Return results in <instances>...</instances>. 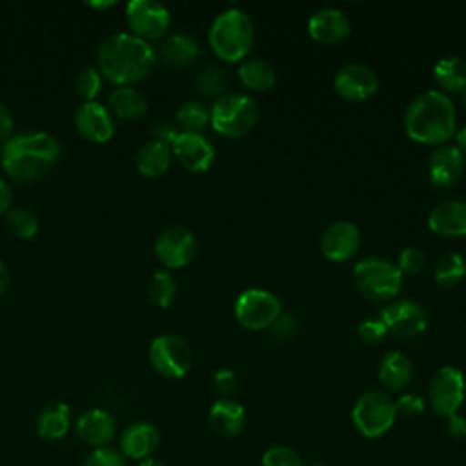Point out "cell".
Returning a JSON list of instances; mask_svg holds the SVG:
<instances>
[{
	"label": "cell",
	"instance_id": "obj_28",
	"mask_svg": "<svg viewBox=\"0 0 466 466\" xmlns=\"http://www.w3.org/2000/svg\"><path fill=\"white\" fill-rule=\"evenodd\" d=\"M171 158H173L171 146L151 138L138 149L135 164H137V169L144 177L157 178V177H162L169 169Z\"/></svg>",
	"mask_w": 466,
	"mask_h": 466
},
{
	"label": "cell",
	"instance_id": "obj_18",
	"mask_svg": "<svg viewBox=\"0 0 466 466\" xmlns=\"http://www.w3.org/2000/svg\"><path fill=\"white\" fill-rule=\"evenodd\" d=\"M464 171V153L457 146H437L428 157V180L435 187L453 186Z\"/></svg>",
	"mask_w": 466,
	"mask_h": 466
},
{
	"label": "cell",
	"instance_id": "obj_2",
	"mask_svg": "<svg viewBox=\"0 0 466 466\" xmlns=\"http://www.w3.org/2000/svg\"><path fill=\"white\" fill-rule=\"evenodd\" d=\"M60 157V142L47 131L13 133L0 147V166L4 173L27 184L46 175Z\"/></svg>",
	"mask_w": 466,
	"mask_h": 466
},
{
	"label": "cell",
	"instance_id": "obj_16",
	"mask_svg": "<svg viewBox=\"0 0 466 466\" xmlns=\"http://www.w3.org/2000/svg\"><path fill=\"white\" fill-rule=\"evenodd\" d=\"M76 131L91 142H107L115 135V116L109 107L98 100H87L78 104L73 115Z\"/></svg>",
	"mask_w": 466,
	"mask_h": 466
},
{
	"label": "cell",
	"instance_id": "obj_51",
	"mask_svg": "<svg viewBox=\"0 0 466 466\" xmlns=\"http://www.w3.org/2000/svg\"><path fill=\"white\" fill-rule=\"evenodd\" d=\"M309 466H329V464H326V462H313V464H309Z\"/></svg>",
	"mask_w": 466,
	"mask_h": 466
},
{
	"label": "cell",
	"instance_id": "obj_27",
	"mask_svg": "<svg viewBox=\"0 0 466 466\" xmlns=\"http://www.w3.org/2000/svg\"><path fill=\"white\" fill-rule=\"evenodd\" d=\"M71 428V408L66 402L46 404L36 417V433L44 441H58Z\"/></svg>",
	"mask_w": 466,
	"mask_h": 466
},
{
	"label": "cell",
	"instance_id": "obj_9",
	"mask_svg": "<svg viewBox=\"0 0 466 466\" xmlns=\"http://www.w3.org/2000/svg\"><path fill=\"white\" fill-rule=\"evenodd\" d=\"M233 313L238 324L248 329H268L282 309L280 300L271 291L249 288L237 297Z\"/></svg>",
	"mask_w": 466,
	"mask_h": 466
},
{
	"label": "cell",
	"instance_id": "obj_48",
	"mask_svg": "<svg viewBox=\"0 0 466 466\" xmlns=\"http://www.w3.org/2000/svg\"><path fill=\"white\" fill-rule=\"evenodd\" d=\"M455 138H457V147H459L462 153H466V126H462V127L457 131Z\"/></svg>",
	"mask_w": 466,
	"mask_h": 466
},
{
	"label": "cell",
	"instance_id": "obj_10",
	"mask_svg": "<svg viewBox=\"0 0 466 466\" xmlns=\"http://www.w3.org/2000/svg\"><path fill=\"white\" fill-rule=\"evenodd\" d=\"M430 406L441 417H451L459 411L464 395H466V380L459 368L442 366L435 371L428 388Z\"/></svg>",
	"mask_w": 466,
	"mask_h": 466
},
{
	"label": "cell",
	"instance_id": "obj_42",
	"mask_svg": "<svg viewBox=\"0 0 466 466\" xmlns=\"http://www.w3.org/2000/svg\"><path fill=\"white\" fill-rule=\"evenodd\" d=\"M237 375L233 370L222 368L213 375V390L220 395V399H229V395L237 390Z\"/></svg>",
	"mask_w": 466,
	"mask_h": 466
},
{
	"label": "cell",
	"instance_id": "obj_23",
	"mask_svg": "<svg viewBox=\"0 0 466 466\" xmlns=\"http://www.w3.org/2000/svg\"><path fill=\"white\" fill-rule=\"evenodd\" d=\"M209 426L222 437L238 435L246 426V410L233 399H218L209 408Z\"/></svg>",
	"mask_w": 466,
	"mask_h": 466
},
{
	"label": "cell",
	"instance_id": "obj_37",
	"mask_svg": "<svg viewBox=\"0 0 466 466\" xmlns=\"http://www.w3.org/2000/svg\"><path fill=\"white\" fill-rule=\"evenodd\" d=\"M262 466H304L300 455L288 446H273L264 451Z\"/></svg>",
	"mask_w": 466,
	"mask_h": 466
},
{
	"label": "cell",
	"instance_id": "obj_8",
	"mask_svg": "<svg viewBox=\"0 0 466 466\" xmlns=\"http://www.w3.org/2000/svg\"><path fill=\"white\" fill-rule=\"evenodd\" d=\"M147 357L153 370L166 379L184 377L193 364V351L189 344L175 333H162L155 337L149 344Z\"/></svg>",
	"mask_w": 466,
	"mask_h": 466
},
{
	"label": "cell",
	"instance_id": "obj_29",
	"mask_svg": "<svg viewBox=\"0 0 466 466\" xmlns=\"http://www.w3.org/2000/svg\"><path fill=\"white\" fill-rule=\"evenodd\" d=\"M433 78L442 93H466V60L455 55L442 56L433 67Z\"/></svg>",
	"mask_w": 466,
	"mask_h": 466
},
{
	"label": "cell",
	"instance_id": "obj_17",
	"mask_svg": "<svg viewBox=\"0 0 466 466\" xmlns=\"http://www.w3.org/2000/svg\"><path fill=\"white\" fill-rule=\"evenodd\" d=\"M359 248L360 231L350 220H335L320 235V251L331 262L350 260Z\"/></svg>",
	"mask_w": 466,
	"mask_h": 466
},
{
	"label": "cell",
	"instance_id": "obj_4",
	"mask_svg": "<svg viewBox=\"0 0 466 466\" xmlns=\"http://www.w3.org/2000/svg\"><path fill=\"white\" fill-rule=\"evenodd\" d=\"M255 42V27L249 15L242 9L222 11L209 27V46L224 62H242Z\"/></svg>",
	"mask_w": 466,
	"mask_h": 466
},
{
	"label": "cell",
	"instance_id": "obj_25",
	"mask_svg": "<svg viewBox=\"0 0 466 466\" xmlns=\"http://www.w3.org/2000/svg\"><path fill=\"white\" fill-rule=\"evenodd\" d=\"M113 116L122 120H138L147 113V98L133 86H116L107 98Z\"/></svg>",
	"mask_w": 466,
	"mask_h": 466
},
{
	"label": "cell",
	"instance_id": "obj_1",
	"mask_svg": "<svg viewBox=\"0 0 466 466\" xmlns=\"http://www.w3.org/2000/svg\"><path fill=\"white\" fill-rule=\"evenodd\" d=\"M155 47L131 31L107 35L96 51L98 71L116 86H133L144 80L155 67Z\"/></svg>",
	"mask_w": 466,
	"mask_h": 466
},
{
	"label": "cell",
	"instance_id": "obj_30",
	"mask_svg": "<svg viewBox=\"0 0 466 466\" xmlns=\"http://www.w3.org/2000/svg\"><path fill=\"white\" fill-rule=\"evenodd\" d=\"M237 75L244 87H248L249 91H258V93L271 89L277 82L275 67L262 58L242 60Z\"/></svg>",
	"mask_w": 466,
	"mask_h": 466
},
{
	"label": "cell",
	"instance_id": "obj_32",
	"mask_svg": "<svg viewBox=\"0 0 466 466\" xmlns=\"http://www.w3.org/2000/svg\"><path fill=\"white\" fill-rule=\"evenodd\" d=\"M5 226L16 238H33L40 228L38 217L25 206H13L5 213Z\"/></svg>",
	"mask_w": 466,
	"mask_h": 466
},
{
	"label": "cell",
	"instance_id": "obj_31",
	"mask_svg": "<svg viewBox=\"0 0 466 466\" xmlns=\"http://www.w3.org/2000/svg\"><path fill=\"white\" fill-rule=\"evenodd\" d=\"M466 277V262L462 255L455 251H446L441 255L433 268V279L435 284L442 289L455 288L462 279Z\"/></svg>",
	"mask_w": 466,
	"mask_h": 466
},
{
	"label": "cell",
	"instance_id": "obj_5",
	"mask_svg": "<svg viewBox=\"0 0 466 466\" xmlns=\"http://www.w3.org/2000/svg\"><path fill=\"white\" fill-rule=\"evenodd\" d=\"M353 280L362 297L388 304L402 288V273L395 262L384 257H366L353 266Z\"/></svg>",
	"mask_w": 466,
	"mask_h": 466
},
{
	"label": "cell",
	"instance_id": "obj_47",
	"mask_svg": "<svg viewBox=\"0 0 466 466\" xmlns=\"http://www.w3.org/2000/svg\"><path fill=\"white\" fill-rule=\"evenodd\" d=\"M7 286H9V271H7L5 264L0 258V297L5 293Z\"/></svg>",
	"mask_w": 466,
	"mask_h": 466
},
{
	"label": "cell",
	"instance_id": "obj_43",
	"mask_svg": "<svg viewBox=\"0 0 466 466\" xmlns=\"http://www.w3.org/2000/svg\"><path fill=\"white\" fill-rule=\"evenodd\" d=\"M395 410L404 417H417L424 411V399L417 393H404L395 400Z\"/></svg>",
	"mask_w": 466,
	"mask_h": 466
},
{
	"label": "cell",
	"instance_id": "obj_14",
	"mask_svg": "<svg viewBox=\"0 0 466 466\" xmlns=\"http://www.w3.org/2000/svg\"><path fill=\"white\" fill-rule=\"evenodd\" d=\"M171 151L178 164L191 173H204L215 162V147L202 133L178 131Z\"/></svg>",
	"mask_w": 466,
	"mask_h": 466
},
{
	"label": "cell",
	"instance_id": "obj_33",
	"mask_svg": "<svg viewBox=\"0 0 466 466\" xmlns=\"http://www.w3.org/2000/svg\"><path fill=\"white\" fill-rule=\"evenodd\" d=\"M177 289H178V286H177L175 277L166 269L155 271L147 282V295H149L151 302L157 304L158 308L171 306V302L177 297Z\"/></svg>",
	"mask_w": 466,
	"mask_h": 466
},
{
	"label": "cell",
	"instance_id": "obj_20",
	"mask_svg": "<svg viewBox=\"0 0 466 466\" xmlns=\"http://www.w3.org/2000/svg\"><path fill=\"white\" fill-rule=\"evenodd\" d=\"M348 16L335 7H324L315 11L308 20V35L319 44H339L350 35Z\"/></svg>",
	"mask_w": 466,
	"mask_h": 466
},
{
	"label": "cell",
	"instance_id": "obj_21",
	"mask_svg": "<svg viewBox=\"0 0 466 466\" xmlns=\"http://www.w3.org/2000/svg\"><path fill=\"white\" fill-rule=\"evenodd\" d=\"M160 444V431L147 420H135L120 435V450L127 459L144 461L153 455Z\"/></svg>",
	"mask_w": 466,
	"mask_h": 466
},
{
	"label": "cell",
	"instance_id": "obj_12",
	"mask_svg": "<svg viewBox=\"0 0 466 466\" xmlns=\"http://www.w3.org/2000/svg\"><path fill=\"white\" fill-rule=\"evenodd\" d=\"M197 238L184 226H169L162 229L155 240V255L167 269H178L193 262L197 257Z\"/></svg>",
	"mask_w": 466,
	"mask_h": 466
},
{
	"label": "cell",
	"instance_id": "obj_15",
	"mask_svg": "<svg viewBox=\"0 0 466 466\" xmlns=\"http://www.w3.org/2000/svg\"><path fill=\"white\" fill-rule=\"evenodd\" d=\"M333 87L340 98L362 102L377 93L379 78L375 71L364 64H346L335 73Z\"/></svg>",
	"mask_w": 466,
	"mask_h": 466
},
{
	"label": "cell",
	"instance_id": "obj_38",
	"mask_svg": "<svg viewBox=\"0 0 466 466\" xmlns=\"http://www.w3.org/2000/svg\"><path fill=\"white\" fill-rule=\"evenodd\" d=\"M84 466H127V461L122 455V451L104 446V448H95L86 457Z\"/></svg>",
	"mask_w": 466,
	"mask_h": 466
},
{
	"label": "cell",
	"instance_id": "obj_7",
	"mask_svg": "<svg viewBox=\"0 0 466 466\" xmlns=\"http://www.w3.org/2000/svg\"><path fill=\"white\" fill-rule=\"evenodd\" d=\"M395 417V400L382 390H370L362 393L351 410L355 428L368 439L384 435L393 426Z\"/></svg>",
	"mask_w": 466,
	"mask_h": 466
},
{
	"label": "cell",
	"instance_id": "obj_36",
	"mask_svg": "<svg viewBox=\"0 0 466 466\" xmlns=\"http://www.w3.org/2000/svg\"><path fill=\"white\" fill-rule=\"evenodd\" d=\"M102 78L104 76L96 66H86L76 73L75 87L78 95L84 98V102L96 100L98 93L102 91Z\"/></svg>",
	"mask_w": 466,
	"mask_h": 466
},
{
	"label": "cell",
	"instance_id": "obj_24",
	"mask_svg": "<svg viewBox=\"0 0 466 466\" xmlns=\"http://www.w3.org/2000/svg\"><path fill=\"white\" fill-rule=\"evenodd\" d=\"M379 380L390 391L404 390L413 379V364L402 351H388L379 364Z\"/></svg>",
	"mask_w": 466,
	"mask_h": 466
},
{
	"label": "cell",
	"instance_id": "obj_34",
	"mask_svg": "<svg viewBox=\"0 0 466 466\" xmlns=\"http://www.w3.org/2000/svg\"><path fill=\"white\" fill-rule=\"evenodd\" d=\"M177 120L184 131L200 133L209 124V109L204 102L186 100L177 107Z\"/></svg>",
	"mask_w": 466,
	"mask_h": 466
},
{
	"label": "cell",
	"instance_id": "obj_19",
	"mask_svg": "<svg viewBox=\"0 0 466 466\" xmlns=\"http://www.w3.org/2000/svg\"><path fill=\"white\" fill-rule=\"evenodd\" d=\"M75 428L80 441L91 448H104L116 435L115 417L102 408H91L80 413Z\"/></svg>",
	"mask_w": 466,
	"mask_h": 466
},
{
	"label": "cell",
	"instance_id": "obj_45",
	"mask_svg": "<svg viewBox=\"0 0 466 466\" xmlns=\"http://www.w3.org/2000/svg\"><path fill=\"white\" fill-rule=\"evenodd\" d=\"M448 431L459 441L466 439V417L461 413H453L451 417H448Z\"/></svg>",
	"mask_w": 466,
	"mask_h": 466
},
{
	"label": "cell",
	"instance_id": "obj_3",
	"mask_svg": "<svg viewBox=\"0 0 466 466\" xmlns=\"http://www.w3.org/2000/svg\"><path fill=\"white\" fill-rule=\"evenodd\" d=\"M402 124L406 135L419 144H444L457 131L455 104L442 91H424L408 104Z\"/></svg>",
	"mask_w": 466,
	"mask_h": 466
},
{
	"label": "cell",
	"instance_id": "obj_35",
	"mask_svg": "<svg viewBox=\"0 0 466 466\" xmlns=\"http://www.w3.org/2000/svg\"><path fill=\"white\" fill-rule=\"evenodd\" d=\"M226 86H228V76L224 75V71L220 69V67H217V66H208V67H204L202 71H200V75H198V78H197V89L204 95V96H208V98H220L222 95H226L224 93V89H226Z\"/></svg>",
	"mask_w": 466,
	"mask_h": 466
},
{
	"label": "cell",
	"instance_id": "obj_50",
	"mask_svg": "<svg viewBox=\"0 0 466 466\" xmlns=\"http://www.w3.org/2000/svg\"><path fill=\"white\" fill-rule=\"evenodd\" d=\"M138 466H166L160 459H155V457H147L144 461H140Z\"/></svg>",
	"mask_w": 466,
	"mask_h": 466
},
{
	"label": "cell",
	"instance_id": "obj_26",
	"mask_svg": "<svg viewBox=\"0 0 466 466\" xmlns=\"http://www.w3.org/2000/svg\"><path fill=\"white\" fill-rule=\"evenodd\" d=\"M158 55L171 67H187L198 58L200 46L186 33H173L162 40Z\"/></svg>",
	"mask_w": 466,
	"mask_h": 466
},
{
	"label": "cell",
	"instance_id": "obj_39",
	"mask_svg": "<svg viewBox=\"0 0 466 466\" xmlns=\"http://www.w3.org/2000/svg\"><path fill=\"white\" fill-rule=\"evenodd\" d=\"M424 266H426L424 251L413 246L402 249L397 260V268L400 269V273H406V275H417L424 269Z\"/></svg>",
	"mask_w": 466,
	"mask_h": 466
},
{
	"label": "cell",
	"instance_id": "obj_6",
	"mask_svg": "<svg viewBox=\"0 0 466 466\" xmlns=\"http://www.w3.org/2000/svg\"><path fill=\"white\" fill-rule=\"evenodd\" d=\"M258 122L257 102L244 93H226L209 109L211 127L228 138L248 135Z\"/></svg>",
	"mask_w": 466,
	"mask_h": 466
},
{
	"label": "cell",
	"instance_id": "obj_41",
	"mask_svg": "<svg viewBox=\"0 0 466 466\" xmlns=\"http://www.w3.org/2000/svg\"><path fill=\"white\" fill-rule=\"evenodd\" d=\"M268 329L271 333V339L284 342V340H289L297 333L299 320L291 313H280L277 317V320Z\"/></svg>",
	"mask_w": 466,
	"mask_h": 466
},
{
	"label": "cell",
	"instance_id": "obj_22",
	"mask_svg": "<svg viewBox=\"0 0 466 466\" xmlns=\"http://www.w3.org/2000/svg\"><path fill=\"white\" fill-rule=\"evenodd\" d=\"M428 228L446 238L466 237V204L461 200L439 202L428 215Z\"/></svg>",
	"mask_w": 466,
	"mask_h": 466
},
{
	"label": "cell",
	"instance_id": "obj_44",
	"mask_svg": "<svg viewBox=\"0 0 466 466\" xmlns=\"http://www.w3.org/2000/svg\"><path fill=\"white\" fill-rule=\"evenodd\" d=\"M15 133V118L11 109L0 102V142L4 144Z\"/></svg>",
	"mask_w": 466,
	"mask_h": 466
},
{
	"label": "cell",
	"instance_id": "obj_40",
	"mask_svg": "<svg viewBox=\"0 0 466 466\" xmlns=\"http://www.w3.org/2000/svg\"><path fill=\"white\" fill-rule=\"evenodd\" d=\"M388 329L384 326V322L379 319V317H373V319H364L359 326H357V335L359 339L368 344V346H373V344H379L384 337H386Z\"/></svg>",
	"mask_w": 466,
	"mask_h": 466
},
{
	"label": "cell",
	"instance_id": "obj_13",
	"mask_svg": "<svg viewBox=\"0 0 466 466\" xmlns=\"http://www.w3.org/2000/svg\"><path fill=\"white\" fill-rule=\"evenodd\" d=\"M379 319L384 322L388 333H393L400 339L419 337L428 326V315L424 308L410 299L388 302L379 311Z\"/></svg>",
	"mask_w": 466,
	"mask_h": 466
},
{
	"label": "cell",
	"instance_id": "obj_46",
	"mask_svg": "<svg viewBox=\"0 0 466 466\" xmlns=\"http://www.w3.org/2000/svg\"><path fill=\"white\" fill-rule=\"evenodd\" d=\"M13 198L11 184L0 177V215H5L13 208Z\"/></svg>",
	"mask_w": 466,
	"mask_h": 466
},
{
	"label": "cell",
	"instance_id": "obj_11",
	"mask_svg": "<svg viewBox=\"0 0 466 466\" xmlns=\"http://www.w3.org/2000/svg\"><path fill=\"white\" fill-rule=\"evenodd\" d=\"M126 22L133 35L149 42L167 33L171 15L158 0H131L126 5Z\"/></svg>",
	"mask_w": 466,
	"mask_h": 466
},
{
	"label": "cell",
	"instance_id": "obj_49",
	"mask_svg": "<svg viewBox=\"0 0 466 466\" xmlns=\"http://www.w3.org/2000/svg\"><path fill=\"white\" fill-rule=\"evenodd\" d=\"M86 5L95 7V9H107L111 5H115V0H102V2H86Z\"/></svg>",
	"mask_w": 466,
	"mask_h": 466
}]
</instances>
